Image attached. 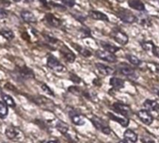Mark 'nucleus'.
Returning <instances> with one entry per match:
<instances>
[{
	"label": "nucleus",
	"instance_id": "f257e3e1",
	"mask_svg": "<svg viewBox=\"0 0 159 143\" xmlns=\"http://www.w3.org/2000/svg\"><path fill=\"white\" fill-rule=\"evenodd\" d=\"M47 66L49 68H51L52 70L55 71V72H58V73L65 72V71L66 70V66L64 65H62L60 63V61L52 54H50L47 58Z\"/></svg>",
	"mask_w": 159,
	"mask_h": 143
},
{
	"label": "nucleus",
	"instance_id": "f03ea898",
	"mask_svg": "<svg viewBox=\"0 0 159 143\" xmlns=\"http://www.w3.org/2000/svg\"><path fill=\"white\" fill-rule=\"evenodd\" d=\"M118 18L125 24H134L137 22V16L134 15L130 11L125 9H121L116 12Z\"/></svg>",
	"mask_w": 159,
	"mask_h": 143
},
{
	"label": "nucleus",
	"instance_id": "7ed1b4c3",
	"mask_svg": "<svg viewBox=\"0 0 159 143\" xmlns=\"http://www.w3.org/2000/svg\"><path fill=\"white\" fill-rule=\"evenodd\" d=\"M91 122L93 123L94 126H95L98 130L101 131L103 134L110 135V134L111 133V130L110 126H109V125L106 123V122L103 121L101 118H98V117H97V116H93V117L91 118Z\"/></svg>",
	"mask_w": 159,
	"mask_h": 143
},
{
	"label": "nucleus",
	"instance_id": "20e7f679",
	"mask_svg": "<svg viewBox=\"0 0 159 143\" xmlns=\"http://www.w3.org/2000/svg\"><path fill=\"white\" fill-rule=\"evenodd\" d=\"M111 38L120 45L124 46L128 43V36L121 29L119 28H114L111 31Z\"/></svg>",
	"mask_w": 159,
	"mask_h": 143
},
{
	"label": "nucleus",
	"instance_id": "39448f33",
	"mask_svg": "<svg viewBox=\"0 0 159 143\" xmlns=\"http://www.w3.org/2000/svg\"><path fill=\"white\" fill-rule=\"evenodd\" d=\"M118 71L119 73L123 76H125L129 78L130 80H137L138 76L136 74L135 69H133L130 65L125 64H121L118 65Z\"/></svg>",
	"mask_w": 159,
	"mask_h": 143
},
{
	"label": "nucleus",
	"instance_id": "423d86ee",
	"mask_svg": "<svg viewBox=\"0 0 159 143\" xmlns=\"http://www.w3.org/2000/svg\"><path fill=\"white\" fill-rule=\"evenodd\" d=\"M112 109L115 112H117V113H119V114H121V115H123L124 117H126V118L132 116V114H133V111H132L131 108L128 105L119 103V102L114 103L112 105Z\"/></svg>",
	"mask_w": 159,
	"mask_h": 143
},
{
	"label": "nucleus",
	"instance_id": "0eeeda50",
	"mask_svg": "<svg viewBox=\"0 0 159 143\" xmlns=\"http://www.w3.org/2000/svg\"><path fill=\"white\" fill-rule=\"evenodd\" d=\"M96 55L100 60L106 61L108 63H115L117 61V57H116V55H114V53H111V52L106 51L98 50L96 51Z\"/></svg>",
	"mask_w": 159,
	"mask_h": 143
},
{
	"label": "nucleus",
	"instance_id": "6e6552de",
	"mask_svg": "<svg viewBox=\"0 0 159 143\" xmlns=\"http://www.w3.org/2000/svg\"><path fill=\"white\" fill-rule=\"evenodd\" d=\"M18 74L23 80H29V79H34L35 78V73L34 71L27 67L26 65H23L18 67Z\"/></svg>",
	"mask_w": 159,
	"mask_h": 143
},
{
	"label": "nucleus",
	"instance_id": "1a4fd4ad",
	"mask_svg": "<svg viewBox=\"0 0 159 143\" xmlns=\"http://www.w3.org/2000/svg\"><path fill=\"white\" fill-rule=\"evenodd\" d=\"M60 53L63 56V58L65 59V61H66L67 63H73L76 60V55L75 53L68 49L66 45H63L60 49Z\"/></svg>",
	"mask_w": 159,
	"mask_h": 143
},
{
	"label": "nucleus",
	"instance_id": "9d476101",
	"mask_svg": "<svg viewBox=\"0 0 159 143\" xmlns=\"http://www.w3.org/2000/svg\"><path fill=\"white\" fill-rule=\"evenodd\" d=\"M138 117L146 125H151L152 123V122H153L152 115L150 113V111H148L146 109H140L138 112Z\"/></svg>",
	"mask_w": 159,
	"mask_h": 143
},
{
	"label": "nucleus",
	"instance_id": "9b49d317",
	"mask_svg": "<svg viewBox=\"0 0 159 143\" xmlns=\"http://www.w3.org/2000/svg\"><path fill=\"white\" fill-rule=\"evenodd\" d=\"M44 20L46 21V23L49 25H51V26H52L54 28H60L62 26V24H63L62 21L60 19H58L56 16H54L52 13H47V14H45Z\"/></svg>",
	"mask_w": 159,
	"mask_h": 143
},
{
	"label": "nucleus",
	"instance_id": "f8f14e48",
	"mask_svg": "<svg viewBox=\"0 0 159 143\" xmlns=\"http://www.w3.org/2000/svg\"><path fill=\"white\" fill-rule=\"evenodd\" d=\"M69 117H70L72 123L76 125H84L85 123L84 117L81 113L77 112L76 110H70L69 111Z\"/></svg>",
	"mask_w": 159,
	"mask_h": 143
},
{
	"label": "nucleus",
	"instance_id": "ddd939ff",
	"mask_svg": "<svg viewBox=\"0 0 159 143\" xmlns=\"http://www.w3.org/2000/svg\"><path fill=\"white\" fill-rule=\"evenodd\" d=\"M96 67L98 70V72L103 76H110V75H112L115 72L112 67H111L109 65H106L104 64H101V63H97Z\"/></svg>",
	"mask_w": 159,
	"mask_h": 143
},
{
	"label": "nucleus",
	"instance_id": "4468645a",
	"mask_svg": "<svg viewBox=\"0 0 159 143\" xmlns=\"http://www.w3.org/2000/svg\"><path fill=\"white\" fill-rule=\"evenodd\" d=\"M88 15L90 18H92L93 20H97V21H103V22H109V17L104 14L101 11H90L88 12Z\"/></svg>",
	"mask_w": 159,
	"mask_h": 143
},
{
	"label": "nucleus",
	"instance_id": "2eb2a0df",
	"mask_svg": "<svg viewBox=\"0 0 159 143\" xmlns=\"http://www.w3.org/2000/svg\"><path fill=\"white\" fill-rule=\"evenodd\" d=\"M143 107L148 111L159 112V103L156 102V101H154V100H151V99L145 100L144 103H143Z\"/></svg>",
	"mask_w": 159,
	"mask_h": 143
},
{
	"label": "nucleus",
	"instance_id": "dca6fc26",
	"mask_svg": "<svg viewBox=\"0 0 159 143\" xmlns=\"http://www.w3.org/2000/svg\"><path fill=\"white\" fill-rule=\"evenodd\" d=\"M137 21H139V23L142 26H148V27L152 26V20L150 16L147 13H145V11H142V13L137 16Z\"/></svg>",
	"mask_w": 159,
	"mask_h": 143
},
{
	"label": "nucleus",
	"instance_id": "f3484780",
	"mask_svg": "<svg viewBox=\"0 0 159 143\" xmlns=\"http://www.w3.org/2000/svg\"><path fill=\"white\" fill-rule=\"evenodd\" d=\"M128 6L139 12L145 11V6L141 0H128Z\"/></svg>",
	"mask_w": 159,
	"mask_h": 143
},
{
	"label": "nucleus",
	"instance_id": "a211bd4d",
	"mask_svg": "<svg viewBox=\"0 0 159 143\" xmlns=\"http://www.w3.org/2000/svg\"><path fill=\"white\" fill-rule=\"evenodd\" d=\"M21 18L28 24H35L37 22L36 16L29 11H21Z\"/></svg>",
	"mask_w": 159,
	"mask_h": 143
},
{
	"label": "nucleus",
	"instance_id": "6ab92c4d",
	"mask_svg": "<svg viewBox=\"0 0 159 143\" xmlns=\"http://www.w3.org/2000/svg\"><path fill=\"white\" fill-rule=\"evenodd\" d=\"M108 116H109L110 119H111V120H113V121L119 123H120L122 126H124V127H126V126H128V124H129V119L126 118V117H119V116L114 115V114H112V113H111V112L108 113Z\"/></svg>",
	"mask_w": 159,
	"mask_h": 143
},
{
	"label": "nucleus",
	"instance_id": "aec40b11",
	"mask_svg": "<svg viewBox=\"0 0 159 143\" xmlns=\"http://www.w3.org/2000/svg\"><path fill=\"white\" fill-rule=\"evenodd\" d=\"M110 84L112 88L119 90L125 87V81L123 79L117 78V77H113L110 80Z\"/></svg>",
	"mask_w": 159,
	"mask_h": 143
},
{
	"label": "nucleus",
	"instance_id": "412c9836",
	"mask_svg": "<svg viewBox=\"0 0 159 143\" xmlns=\"http://www.w3.org/2000/svg\"><path fill=\"white\" fill-rule=\"evenodd\" d=\"M71 45H72V47H74V49H75L80 54L83 55L84 57H90V56L92 55L91 51H89V50L86 49V48H84V47L81 46V45L76 44V43H71Z\"/></svg>",
	"mask_w": 159,
	"mask_h": 143
},
{
	"label": "nucleus",
	"instance_id": "4be33fe9",
	"mask_svg": "<svg viewBox=\"0 0 159 143\" xmlns=\"http://www.w3.org/2000/svg\"><path fill=\"white\" fill-rule=\"evenodd\" d=\"M100 45H101V47L104 49V51H109V52H111V53H115V52H117V51L120 50L119 47H117V46H115V45H113V44H111V43L105 42V41H101V42H100Z\"/></svg>",
	"mask_w": 159,
	"mask_h": 143
},
{
	"label": "nucleus",
	"instance_id": "5701e85b",
	"mask_svg": "<svg viewBox=\"0 0 159 143\" xmlns=\"http://www.w3.org/2000/svg\"><path fill=\"white\" fill-rule=\"evenodd\" d=\"M124 137L125 140L131 142V143H135L138 141V135L133 131V130H126L125 133H124Z\"/></svg>",
	"mask_w": 159,
	"mask_h": 143
},
{
	"label": "nucleus",
	"instance_id": "b1692460",
	"mask_svg": "<svg viewBox=\"0 0 159 143\" xmlns=\"http://www.w3.org/2000/svg\"><path fill=\"white\" fill-rule=\"evenodd\" d=\"M19 134H20L19 130L17 128H15V127H12V126L8 127L7 130H6V136L10 139H12V140L17 139V137L19 136Z\"/></svg>",
	"mask_w": 159,
	"mask_h": 143
},
{
	"label": "nucleus",
	"instance_id": "393cba45",
	"mask_svg": "<svg viewBox=\"0 0 159 143\" xmlns=\"http://www.w3.org/2000/svg\"><path fill=\"white\" fill-rule=\"evenodd\" d=\"M1 97H2L3 102H4L8 107H11V108H15V107H16V103H15V101L13 100V98H12L11 96L2 93V94H1Z\"/></svg>",
	"mask_w": 159,
	"mask_h": 143
},
{
	"label": "nucleus",
	"instance_id": "a878e982",
	"mask_svg": "<svg viewBox=\"0 0 159 143\" xmlns=\"http://www.w3.org/2000/svg\"><path fill=\"white\" fill-rule=\"evenodd\" d=\"M0 35L9 41L12 40L15 37L13 31H11V29H7V28L6 29H0Z\"/></svg>",
	"mask_w": 159,
	"mask_h": 143
},
{
	"label": "nucleus",
	"instance_id": "bb28decb",
	"mask_svg": "<svg viewBox=\"0 0 159 143\" xmlns=\"http://www.w3.org/2000/svg\"><path fill=\"white\" fill-rule=\"evenodd\" d=\"M56 128H57V130H58L59 132H61V133L64 134V135L67 134L68 129H69L68 125H67L66 123H64L63 121H58V122H57V123H56Z\"/></svg>",
	"mask_w": 159,
	"mask_h": 143
},
{
	"label": "nucleus",
	"instance_id": "cd10ccee",
	"mask_svg": "<svg viewBox=\"0 0 159 143\" xmlns=\"http://www.w3.org/2000/svg\"><path fill=\"white\" fill-rule=\"evenodd\" d=\"M126 59L128 60V62L133 65H136V66H139L141 65V60H139L137 56L133 55V54H126Z\"/></svg>",
	"mask_w": 159,
	"mask_h": 143
},
{
	"label": "nucleus",
	"instance_id": "c85d7f7f",
	"mask_svg": "<svg viewBox=\"0 0 159 143\" xmlns=\"http://www.w3.org/2000/svg\"><path fill=\"white\" fill-rule=\"evenodd\" d=\"M8 113H9L8 106L3 101H0V118L5 119L7 117Z\"/></svg>",
	"mask_w": 159,
	"mask_h": 143
},
{
	"label": "nucleus",
	"instance_id": "c756f323",
	"mask_svg": "<svg viewBox=\"0 0 159 143\" xmlns=\"http://www.w3.org/2000/svg\"><path fill=\"white\" fill-rule=\"evenodd\" d=\"M140 45H141V47H142V49H143L144 51H152V46H153V43H152V41H147V40H145V41H141V42H140Z\"/></svg>",
	"mask_w": 159,
	"mask_h": 143
},
{
	"label": "nucleus",
	"instance_id": "7c9ffc66",
	"mask_svg": "<svg viewBox=\"0 0 159 143\" xmlns=\"http://www.w3.org/2000/svg\"><path fill=\"white\" fill-rule=\"evenodd\" d=\"M43 37H44V38L46 39V41L49 42V43H51V44H56V43H58V41H59L56 38L51 37V36H49V35L43 34Z\"/></svg>",
	"mask_w": 159,
	"mask_h": 143
},
{
	"label": "nucleus",
	"instance_id": "2f4dec72",
	"mask_svg": "<svg viewBox=\"0 0 159 143\" xmlns=\"http://www.w3.org/2000/svg\"><path fill=\"white\" fill-rule=\"evenodd\" d=\"M60 1H61L64 5H66V7H68V8H72V7H74L75 4H76V1H75V0H60Z\"/></svg>",
	"mask_w": 159,
	"mask_h": 143
},
{
	"label": "nucleus",
	"instance_id": "473e14b6",
	"mask_svg": "<svg viewBox=\"0 0 159 143\" xmlns=\"http://www.w3.org/2000/svg\"><path fill=\"white\" fill-rule=\"evenodd\" d=\"M41 89H42L45 93H47L48 95H50V96H54V93L50 89V87H49L47 84H45V83L41 84Z\"/></svg>",
	"mask_w": 159,
	"mask_h": 143
},
{
	"label": "nucleus",
	"instance_id": "72a5a7b5",
	"mask_svg": "<svg viewBox=\"0 0 159 143\" xmlns=\"http://www.w3.org/2000/svg\"><path fill=\"white\" fill-rule=\"evenodd\" d=\"M68 91H69L70 93L74 94V95H80L81 93H83V92L81 91V89H80L79 87H77V86H71V87H69V88H68Z\"/></svg>",
	"mask_w": 159,
	"mask_h": 143
},
{
	"label": "nucleus",
	"instance_id": "f704fd0d",
	"mask_svg": "<svg viewBox=\"0 0 159 143\" xmlns=\"http://www.w3.org/2000/svg\"><path fill=\"white\" fill-rule=\"evenodd\" d=\"M141 141L142 143H155L154 139L152 137V136H143L142 138H141Z\"/></svg>",
	"mask_w": 159,
	"mask_h": 143
},
{
	"label": "nucleus",
	"instance_id": "c9c22d12",
	"mask_svg": "<svg viewBox=\"0 0 159 143\" xmlns=\"http://www.w3.org/2000/svg\"><path fill=\"white\" fill-rule=\"evenodd\" d=\"M70 81H72L74 83H76V84H79L80 83L82 82V80L80 79L77 75H75V74H72V73H70Z\"/></svg>",
	"mask_w": 159,
	"mask_h": 143
},
{
	"label": "nucleus",
	"instance_id": "e433bc0d",
	"mask_svg": "<svg viewBox=\"0 0 159 143\" xmlns=\"http://www.w3.org/2000/svg\"><path fill=\"white\" fill-rule=\"evenodd\" d=\"M152 54H153L156 58L159 59V47H158V46H155V45L153 44V46H152Z\"/></svg>",
	"mask_w": 159,
	"mask_h": 143
},
{
	"label": "nucleus",
	"instance_id": "4c0bfd02",
	"mask_svg": "<svg viewBox=\"0 0 159 143\" xmlns=\"http://www.w3.org/2000/svg\"><path fill=\"white\" fill-rule=\"evenodd\" d=\"M8 15H9V13H8V11L6 10L0 8V19H1V20L2 19H6L8 17Z\"/></svg>",
	"mask_w": 159,
	"mask_h": 143
},
{
	"label": "nucleus",
	"instance_id": "58836bf2",
	"mask_svg": "<svg viewBox=\"0 0 159 143\" xmlns=\"http://www.w3.org/2000/svg\"><path fill=\"white\" fill-rule=\"evenodd\" d=\"M149 65L152 66V68H151V70H152V71H154V72L159 74V64H157V63H151Z\"/></svg>",
	"mask_w": 159,
	"mask_h": 143
},
{
	"label": "nucleus",
	"instance_id": "ea45409f",
	"mask_svg": "<svg viewBox=\"0 0 159 143\" xmlns=\"http://www.w3.org/2000/svg\"><path fill=\"white\" fill-rule=\"evenodd\" d=\"M0 4L8 7V6H11V1L10 0H0Z\"/></svg>",
	"mask_w": 159,
	"mask_h": 143
},
{
	"label": "nucleus",
	"instance_id": "a19ab883",
	"mask_svg": "<svg viewBox=\"0 0 159 143\" xmlns=\"http://www.w3.org/2000/svg\"><path fill=\"white\" fill-rule=\"evenodd\" d=\"M51 5H52L53 7H55V8H58V9H60V10H62V11H66V7H63L62 5H58V4H53V3H50Z\"/></svg>",
	"mask_w": 159,
	"mask_h": 143
},
{
	"label": "nucleus",
	"instance_id": "79ce46f5",
	"mask_svg": "<svg viewBox=\"0 0 159 143\" xmlns=\"http://www.w3.org/2000/svg\"><path fill=\"white\" fill-rule=\"evenodd\" d=\"M39 1L41 2V4H42L43 6H45V7H48V3H47L46 0H39Z\"/></svg>",
	"mask_w": 159,
	"mask_h": 143
},
{
	"label": "nucleus",
	"instance_id": "37998d69",
	"mask_svg": "<svg viewBox=\"0 0 159 143\" xmlns=\"http://www.w3.org/2000/svg\"><path fill=\"white\" fill-rule=\"evenodd\" d=\"M153 90H154L155 94L159 96V87H158V86H156V87H154V88H153Z\"/></svg>",
	"mask_w": 159,
	"mask_h": 143
},
{
	"label": "nucleus",
	"instance_id": "c03bdc74",
	"mask_svg": "<svg viewBox=\"0 0 159 143\" xmlns=\"http://www.w3.org/2000/svg\"><path fill=\"white\" fill-rule=\"evenodd\" d=\"M119 143H131V142H129V141H127V140L124 139V140H120V141H119Z\"/></svg>",
	"mask_w": 159,
	"mask_h": 143
},
{
	"label": "nucleus",
	"instance_id": "a18cd8bd",
	"mask_svg": "<svg viewBox=\"0 0 159 143\" xmlns=\"http://www.w3.org/2000/svg\"><path fill=\"white\" fill-rule=\"evenodd\" d=\"M47 143H59V142L56 141V140H51V141H49V142H47Z\"/></svg>",
	"mask_w": 159,
	"mask_h": 143
},
{
	"label": "nucleus",
	"instance_id": "49530a36",
	"mask_svg": "<svg viewBox=\"0 0 159 143\" xmlns=\"http://www.w3.org/2000/svg\"><path fill=\"white\" fill-rule=\"evenodd\" d=\"M12 1H14V2H20V1H22V0H12Z\"/></svg>",
	"mask_w": 159,
	"mask_h": 143
},
{
	"label": "nucleus",
	"instance_id": "de8ad7c7",
	"mask_svg": "<svg viewBox=\"0 0 159 143\" xmlns=\"http://www.w3.org/2000/svg\"><path fill=\"white\" fill-rule=\"evenodd\" d=\"M2 93H3V92H2V90H1V88H0V95H1Z\"/></svg>",
	"mask_w": 159,
	"mask_h": 143
}]
</instances>
